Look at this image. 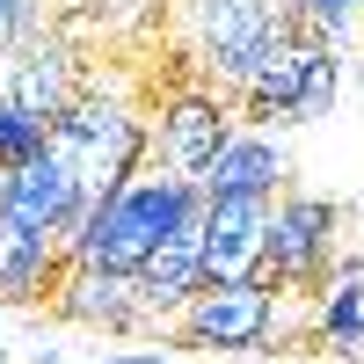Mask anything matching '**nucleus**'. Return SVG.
<instances>
[{
    "mask_svg": "<svg viewBox=\"0 0 364 364\" xmlns=\"http://www.w3.org/2000/svg\"><path fill=\"white\" fill-rule=\"evenodd\" d=\"M204 211V190L190 175H175L161 161H146L139 175H124L117 190H102L87 204V226H80V248L66 262H102V269H139L146 255L161 248L168 233L197 226Z\"/></svg>",
    "mask_w": 364,
    "mask_h": 364,
    "instance_id": "nucleus-1",
    "label": "nucleus"
},
{
    "mask_svg": "<svg viewBox=\"0 0 364 364\" xmlns=\"http://www.w3.org/2000/svg\"><path fill=\"white\" fill-rule=\"evenodd\" d=\"M51 154L66 161V175L87 197H102V190H117L124 175H139L154 161V117H139L109 87H80L66 102V117L51 124Z\"/></svg>",
    "mask_w": 364,
    "mask_h": 364,
    "instance_id": "nucleus-2",
    "label": "nucleus"
},
{
    "mask_svg": "<svg viewBox=\"0 0 364 364\" xmlns=\"http://www.w3.org/2000/svg\"><path fill=\"white\" fill-rule=\"evenodd\" d=\"M336 87H343V58L336 44H321L306 22L291 15V29L277 44H269V58L255 66V80L240 87L233 117L248 132H277V124H314V117L336 109Z\"/></svg>",
    "mask_w": 364,
    "mask_h": 364,
    "instance_id": "nucleus-3",
    "label": "nucleus"
},
{
    "mask_svg": "<svg viewBox=\"0 0 364 364\" xmlns=\"http://www.w3.org/2000/svg\"><path fill=\"white\" fill-rule=\"evenodd\" d=\"M284 29L291 0H190V66L211 95L240 102V87L255 80V66Z\"/></svg>",
    "mask_w": 364,
    "mask_h": 364,
    "instance_id": "nucleus-4",
    "label": "nucleus"
},
{
    "mask_svg": "<svg viewBox=\"0 0 364 364\" xmlns=\"http://www.w3.org/2000/svg\"><path fill=\"white\" fill-rule=\"evenodd\" d=\"M343 255V211L306 190H277L269 197V226H262V269L255 277L269 291H314Z\"/></svg>",
    "mask_w": 364,
    "mask_h": 364,
    "instance_id": "nucleus-5",
    "label": "nucleus"
},
{
    "mask_svg": "<svg viewBox=\"0 0 364 364\" xmlns=\"http://www.w3.org/2000/svg\"><path fill=\"white\" fill-rule=\"evenodd\" d=\"M269 306L277 291L262 277H226V284H197L182 306L168 314L161 343H182V350H226V357H255L269 343Z\"/></svg>",
    "mask_w": 364,
    "mask_h": 364,
    "instance_id": "nucleus-6",
    "label": "nucleus"
},
{
    "mask_svg": "<svg viewBox=\"0 0 364 364\" xmlns=\"http://www.w3.org/2000/svg\"><path fill=\"white\" fill-rule=\"evenodd\" d=\"M233 102L226 95H211L204 80H190V87H168L161 95V109H154V161L161 168H175V175H204L211 168V154L233 139Z\"/></svg>",
    "mask_w": 364,
    "mask_h": 364,
    "instance_id": "nucleus-7",
    "label": "nucleus"
},
{
    "mask_svg": "<svg viewBox=\"0 0 364 364\" xmlns=\"http://www.w3.org/2000/svg\"><path fill=\"white\" fill-rule=\"evenodd\" d=\"M44 306L73 328L95 336H139V277L132 269H102V262H66Z\"/></svg>",
    "mask_w": 364,
    "mask_h": 364,
    "instance_id": "nucleus-8",
    "label": "nucleus"
},
{
    "mask_svg": "<svg viewBox=\"0 0 364 364\" xmlns=\"http://www.w3.org/2000/svg\"><path fill=\"white\" fill-rule=\"evenodd\" d=\"M262 226H269V197H204V211H197L204 284L255 277L262 269Z\"/></svg>",
    "mask_w": 364,
    "mask_h": 364,
    "instance_id": "nucleus-9",
    "label": "nucleus"
},
{
    "mask_svg": "<svg viewBox=\"0 0 364 364\" xmlns=\"http://www.w3.org/2000/svg\"><path fill=\"white\" fill-rule=\"evenodd\" d=\"M87 204V190L66 175V161L44 154L37 161H22V168H0V219H15V226H37V233H66V219Z\"/></svg>",
    "mask_w": 364,
    "mask_h": 364,
    "instance_id": "nucleus-10",
    "label": "nucleus"
},
{
    "mask_svg": "<svg viewBox=\"0 0 364 364\" xmlns=\"http://www.w3.org/2000/svg\"><path fill=\"white\" fill-rule=\"evenodd\" d=\"M87 87V73L73 66V51L58 44V37H29L8 51V80H0V95H8L15 109L29 117H44V124H58L66 117V102Z\"/></svg>",
    "mask_w": 364,
    "mask_h": 364,
    "instance_id": "nucleus-11",
    "label": "nucleus"
},
{
    "mask_svg": "<svg viewBox=\"0 0 364 364\" xmlns=\"http://www.w3.org/2000/svg\"><path fill=\"white\" fill-rule=\"evenodd\" d=\"M197 190L204 197H277L291 190V154L269 132H248V124H233V139L211 154V168L197 175Z\"/></svg>",
    "mask_w": 364,
    "mask_h": 364,
    "instance_id": "nucleus-12",
    "label": "nucleus"
},
{
    "mask_svg": "<svg viewBox=\"0 0 364 364\" xmlns=\"http://www.w3.org/2000/svg\"><path fill=\"white\" fill-rule=\"evenodd\" d=\"M139 336H154L161 343V328H168V314L190 299L197 284H204V255H197V226H182V233H168L154 255H146L139 269Z\"/></svg>",
    "mask_w": 364,
    "mask_h": 364,
    "instance_id": "nucleus-13",
    "label": "nucleus"
},
{
    "mask_svg": "<svg viewBox=\"0 0 364 364\" xmlns=\"http://www.w3.org/2000/svg\"><path fill=\"white\" fill-rule=\"evenodd\" d=\"M58 269H66V240L58 233H37V226H15L0 219V314L8 306H44Z\"/></svg>",
    "mask_w": 364,
    "mask_h": 364,
    "instance_id": "nucleus-14",
    "label": "nucleus"
},
{
    "mask_svg": "<svg viewBox=\"0 0 364 364\" xmlns=\"http://www.w3.org/2000/svg\"><path fill=\"white\" fill-rule=\"evenodd\" d=\"M306 321H314V350L364 357V255H336V269L306 291Z\"/></svg>",
    "mask_w": 364,
    "mask_h": 364,
    "instance_id": "nucleus-15",
    "label": "nucleus"
},
{
    "mask_svg": "<svg viewBox=\"0 0 364 364\" xmlns=\"http://www.w3.org/2000/svg\"><path fill=\"white\" fill-rule=\"evenodd\" d=\"M44 146H51V124H44V117H29V109H15L8 95H0V168L37 161Z\"/></svg>",
    "mask_w": 364,
    "mask_h": 364,
    "instance_id": "nucleus-16",
    "label": "nucleus"
},
{
    "mask_svg": "<svg viewBox=\"0 0 364 364\" xmlns=\"http://www.w3.org/2000/svg\"><path fill=\"white\" fill-rule=\"evenodd\" d=\"M37 37V0H0V58Z\"/></svg>",
    "mask_w": 364,
    "mask_h": 364,
    "instance_id": "nucleus-17",
    "label": "nucleus"
},
{
    "mask_svg": "<svg viewBox=\"0 0 364 364\" xmlns=\"http://www.w3.org/2000/svg\"><path fill=\"white\" fill-rule=\"evenodd\" d=\"M102 364H175V350H161V343H132V350H109Z\"/></svg>",
    "mask_w": 364,
    "mask_h": 364,
    "instance_id": "nucleus-18",
    "label": "nucleus"
},
{
    "mask_svg": "<svg viewBox=\"0 0 364 364\" xmlns=\"http://www.w3.org/2000/svg\"><path fill=\"white\" fill-rule=\"evenodd\" d=\"M0 364H8V350H0Z\"/></svg>",
    "mask_w": 364,
    "mask_h": 364,
    "instance_id": "nucleus-19",
    "label": "nucleus"
}]
</instances>
